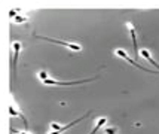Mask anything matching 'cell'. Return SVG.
Segmentation results:
<instances>
[{
  "mask_svg": "<svg viewBox=\"0 0 159 134\" xmlns=\"http://www.w3.org/2000/svg\"><path fill=\"white\" fill-rule=\"evenodd\" d=\"M88 116H89V112L86 113V115H83L82 118H79V119L73 121V122H71V124H69V125H64V127H60L58 124H51V128L54 130V131H52V133H51V134H61L62 131H66V130H69L70 127H73V125H76L77 122H80V121H83V119H85V118H88Z\"/></svg>",
  "mask_w": 159,
  "mask_h": 134,
  "instance_id": "obj_3",
  "label": "cell"
},
{
  "mask_svg": "<svg viewBox=\"0 0 159 134\" xmlns=\"http://www.w3.org/2000/svg\"><path fill=\"white\" fill-rule=\"evenodd\" d=\"M36 39H43V40H48V42L58 43V45H62V46H66V48H69V49H71V51H82L80 45H77V43L64 42V40H58V39H51V37H43V36H36Z\"/></svg>",
  "mask_w": 159,
  "mask_h": 134,
  "instance_id": "obj_2",
  "label": "cell"
},
{
  "mask_svg": "<svg viewBox=\"0 0 159 134\" xmlns=\"http://www.w3.org/2000/svg\"><path fill=\"white\" fill-rule=\"evenodd\" d=\"M21 45L18 42L14 43V60H12V69H14V79H16V61H18V54H20Z\"/></svg>",
  "mask_w": 159,
  "mask_h": 134,
  "instance_id": "obj_5",
  "label": "cell"
},
{
  "mask_svg": "<svg viewBox=\"0 0 159 134\" xmlns=\"http://www.w3.org/2000/svg\"><path fill=\"white\" fill-rule=\"evenodd\" d=\"M12 133H15V134H30V133H20V131H16L15 128H12Z\"/></svg>",
  "mask_w": 159,
  "mask_h": 134,
  "instance_id": "obj_12",
  "label": "cell"
},
{
  "mask_svg": "<svg viewBox=\"0 0 159 134\" xmlns=\"http://www.w3.org/2000/svg\"><path fill=\"white\" fill-rule=\"evenodd\" d=\"M129 31H131V39H132V43H134V55L137 57L139 55V46H137V37H135V30L132 25H129Z\"/></svg>",
  "mask_w": 159,
  "mask_h": 134,
  "instance_id": "obj_6",
  "label": "cell"
},
{
  "mask_svg": "<svg viewBox=\"0 0 159 134\" xmlns=\"http://www.w3.org/2000/svg\"><path fill=\"white\" fill-rule=\"evenodd\" d=\"M91 81H94V78H91V79H80V81H69V82L54 81V79L46 78L45 81H43V84H46V85H58V86H71V85H80V84H85V82H91Z\"/></svg>",
  "mask_w": 159,
  "mask_h": 134,
  "instance_id": "obj_1",
  "label": "cell"
},
{
  "mask_svg": "<svg viewBox=\"0 0 159 134\" xmlns=\"http://www.w3.org/2000/svg\"><path fill=\"white\" fill-rule=\"evenodd\" d=\"M27 21V16H15V22H24Z\"/></svg>",
  "mask_w": 159,
  "mask_h": 134,
  "instance_id": "obj_9",
  "label": "cell"
},
{
  "mask_svg": "<svg viewBox=\"0 0 159 134\" xmlns=\"http://www.w3.org/2000/svg\"><path fill=\"white\" fill-rule=\"evenodd\" d=\"M116 133V128H107L106 130V134H115Z\"/></svg>",
  "mask_w": 159,
  "mask_h": 134,
  "instance_id": "obj_10",
  "label": "cell"
},
{
  "mask_svg": "<svg viewBox=\"0 0 159 134\" xmlns=\"http://www.w3.org/2000/svg\"><path fill=\"white\" fill-rule=\"evenodd\" d=\"M39 76H40V78H42V81H45V79L48 78V75H46V72H40V73H39Z\"/></svg>",
  "mask_w": 159,
  "mask_h": 134,
  "instance_id": "obj_11",
  "label": "cell"
},
{
  "mask_svg": "<svg viewBox=\"0 0 159 134\" xmlns=\"http://www.w3.org/2000/svg\"><path fill=\"white\" fill-rule=\"evenodd\" d=\"M141 55L144 57V58H146V60H147V61H149V63H150V64H153V66H155V67H156V69H158V70H159V64L156 63L155 60H153L152 57H150V54H149V51L143 49V52H141Z\"/></svg>",
  "mask_w": 159,
  "mask_h": 134,
  "instance_id": "obj_7",
  "label": "cell"
},
{
  "mask_svg": "<svg viewBox=\"0 0 159 134\" xmlns=\"http://www.w3.org/2000/svg\"><path fill=\"white\" fill-rule=\"evenodd\" d=\"M116 55H118V57H122L124 60H126L128 63H131L132 66H135L137 69H141V70H144V72H149V73H155V72H153V70H149V69H146V67H143V66H140L139 63H135L134 60H131V58L128 57V54H126V52H125L124 49H116Z\"/></svg>",
  "mask_w": 159,
  "mask_h": 134,
  "instance_id": "obj_4",
  "label": "cell"
},
{
  "mask_svg": "<svg viewBox=\"0 0 159 134\" xmlns=\"http://www.w3.org/2000/svg\"><path fill=\"white\" fill-rule=\"evenodd\" d=\"M106 122H107V119H106V118H100V119L97 121V125H95V127H94V130L91 131V134H95L98 130H100V128H101L104 124H106Z\"/></svg>",
  "mask_w": 159,
  "mask_h": 134,
  "instance_id": "obj_8",
  "label": "cell"
}]
</instances>
